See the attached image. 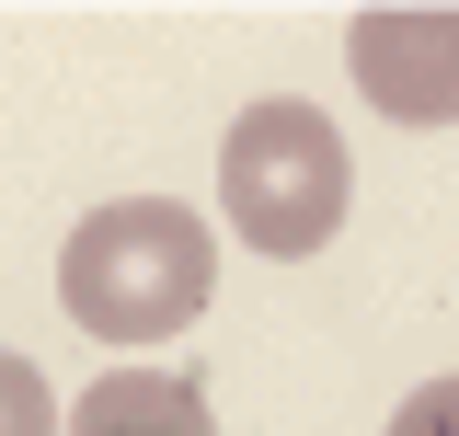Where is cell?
Masks as SVG:
<instances>
[{
	"label": "cell",
	"instance_id": "2",
	"mask_svg": "<svg viewBox=\"0 0 459 436\" xmlns=\"http://www.w3.org/2000/svg\"><path fill=\"white\" fill-rule=\"evenodd\" d=\"M344 196H356V161H344L333 115L299 104V92H264V104L230 115V150H219V207L241 230V253H322L344 230Z\"/></svg>",
	"mask_w": 459,
	"mask_h": 436
},
{
	"label": "cell",
	"instance_id": "6",
	"mask_svg": "<svg viewBox=\"0 0 459 436\" xmlns=\"http://www.w3.org/2000/svg\"><path fill=\"white\" fill-rule=\"evenodd\" d=\"M391 436H459V379H425V390L391 414Z\"/></svg>",
	"mask_w": 459,
	"mask_h": 436
},
{
	"label": "cell",
	"instance_id": "3",
	"mask_svg": "<svg viewBox=\"0 0 459 436\" xmlns=\"http://www.w3.org/2000/svg\"><path fill=\"white\" fill-rule=\"evenodd\" d=\"M344 69H356V92L391 126H459V12L448 0H379V12H356Z\"/></svg>",
	"mask_w": 459,
	"mask_h": 436
},
{
	"label": "cell",
	"instance_id": "4",
	"mask_svg": "<svg viewBox=\"0 0 459 436\" xmlns=\"http://www.w3.org/2000/svg\"><path fill=\"white\" fill-rule=\"evenodd\" d=\"M57 436H219V425H207V390L195 379H172V368H104L57 414Z\"/></svg>",
	"mask_w": 459,
	"mask_h": 436
},
{
	"label": "cell",
	"instance_id": "5",
	"mask_svg": "<svg viewBox=\"0 0 459 436\" xmlns=\"http://www.w3.org/2000/svg\"><path fill=\"white\" fill-rule=\"evenodd\" d=\"M0 436H57V402H47L35 356H0Z\"/></svg>",
	"mask_w": 459,
	"mask_h": 436
},
{
	"label": "cell",
	"instance_id": "1",
	"mask_svg": "<svg viewBox=\"0 0 459 436\" xmlns=\"http://www.w3.org/2000/svg\"><path fill=\"white\" fill-rule=\"evenodd\" d=\"M207 287H219V241H207V218L172 207V196H115L57 253L69 322L104 333V344H172L207 310Z\"/></svg>",
	"mask_w": 459,
	"mask_h": 436
}]
</instances>
